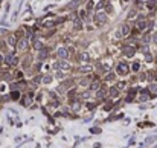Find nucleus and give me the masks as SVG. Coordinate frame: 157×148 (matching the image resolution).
I'll return each instance as SVG.
<instances>
[{"label": "nucleus", "instance_id": "obj_18", "mask_svg": "<svg viewBox=\"0 0 157 148\" xmlns=\"http://www.w3.org/2000/svg\"><path fill=\"white\" fill-rule=\"evenodd\" d=\"M139 69H140V64H139V63H133V70L137 72Z\"/></svg>", "mask_w": 157, "mask_h": 148}, {"label": "nucleus", "instance_id": "obj_9", "mask_svg": "<svg viewBox=\"0 0 157 148\" xmlns=\"http://www.w3.org/2000/svg\"><path fill=\"white\" fill-rule=\"evenodd\" d=\"M79 2H81V0H72V2L66 6V8H67V9H72V8H75V6H78Z\"/></svg>", "mask_w": 157, "mask_h": 148}, {"label": "nucleus", "instance_id": "obj_14", "mask_svg": "<svg viewBox=\"0 0 157 148\" xmlns=\"http://www.w3.org/2000/svg\"><path fill=\"white\" fill-rule=\"evenodd\" d=\"M118 93H119L118 89H110V96L111 98H116V96H118Z\"/></svg>", "mask_w": 157, "mask_h": 148}, {"label": "nucleus", "instance_id": "obj_27", "mask_svg": "<svg viewBox=\"0 0 157 148\" xmlns=\"http://www.w3.org/2000/svg\"><path fill=\"white\" fill-rule=\"evenodd\" d=\"M124 87H125L124 83H118V89H124Z\"/></svg>", "mask_w": 157, "mask_h": 148}, {"label": "nucleus", "instance_id": "obj_2", "mask_svg": "<svg viewBox=\"0 0 157 148\" xmlns=\"http://www.w3.org/2000/svg\"><path fill=\"white\" fill-rule=\"evenodd\" d=\"M116 70H118L119 75H127V73H128V66L125 63H119L118 67H116Z\"/></svg>", "mask_w": 157, "mask_h": 148}, {"label": "nucleus", "instance_id": "obj_30", "mask_svg": "<svg viewBox=\"0 0 157 148\" xmlns=\"http://www.w3.org/2000/svg\"><path fill=\"white\" fill-rule=\"evenodd\" d=\"M146 0H137V3H145Z\"/></svg>", "mask_w": 157, "mask_h": 148}, {"label": "nucleus", "instance_id": "obj_12", "mask_svg": "<svg viewBox=\"0 0 157 148\" xmlns=\"http://www.w3.org/2000/svg\"><path fill=\"white\" fill-rule=\"evenodd\" d=\"M146 6H148L149 11H154V9H156V2H154V0H151V2L146 3Z\"/></svg>", "mask_w": 157, "mask_h": 148}, {"label": "nucleus", "instance_id": "obj_3", "mask_svg": "<svg viewBox=\"0 0 157 148\" xmlns=\"http://www.w3.org/2000/svg\"><path fill=\"white\" fill-rule=\"evenodd\" d=\"M6 64H9V66H15L18 63V58L15 55H12V53H9V55H6Z\"/></svg>", "mask_w": 157, "mask_h": 148}, {"label": "nucleus", "instance_id": "obj_5", "mask_svg": "<svg viewBox=\"0 0 157 148\" xmlns=\"http://www.w3.org/2000/svg\"><path fill=\"white\" fill-rule=\"evenodd\" d=\"M124 53H125V57L128 58H131L134 53H136V49H134V46H125L124 48Z\"/></svg>", "mask_w": 157, "mask_h": 148}, {"label": "nucleus", "instance_id": "obj_13", "mask_svg": "<svg viewBox=\"0 0 157 148\" xmlns=\"http://www.w3.org/2000/svg\"><path fill=\"white\" fill-rule=\"evenodd\" d=\"M31 96H32V95H28V96H26V98L23 99V104H25V105H29V104H31V101H32V98H31Z\"/></svg>", "mask_w": 157, "mask_h": 148}, {"label": "nucleus", "instance_id": "obj_28", "mask_svg": "<svg viewBox=\"0 0 157 148\" xmlns=\"http://www.w3.org/2000/svg\"><path fill=\"white\" fill-rule=\"evenodd\" d=\"M153 41H154V43L157 44V32H156V34H154V35H153Z\"/></svg>", "mask_w": 157, "mask_h": 148}, {"label": "nucleus", "instance_id": "obj_19", "mask_svg": "<svg viewBox=\"0 0 157 148\" xmlns=\"http://www.w3.org/2000/svg\"><path fill=\"white\" fill-rule=\"evenodd\" d=\"M8 43H9L11 46H14V44H15V38H14V37H9V38H8Z\"/></svg>", "mask_w": 157, "mask_h": 148}, {"label": "nucleus", "instance_id": "obj_31", "mask_svg": "<svg viewBox=\"0 0 157 148\" xmlns=\"http://www.w3.org/2000/svg\"><path fill=\"white\" fill-rule=\"evenodd\" d=\"M154 79H156V81H157V72L154 73Z\"/></svg>", "mask_w": 157, "mask_h": 148}, {"label": "nucleus", "instance_id": "obj_8", "mask_svg": "<svg viewBox=\"0 0 157 148\" xmlns=\"http://www.w3.org/2000/svg\"><path fill=\"white\" fill-rule=\"evenodd\" d=\"M26 46H28V38H22V40L18 41V49L25 51V49H26Z\"/></svg>", "mask_w": 157, "mask_h": 148}, {"label": "nucleus", "instance_id": "obj_32", "mask_svg": "<svg viewBox=\"0 0 157 148\" xmlns=\"http://www.w3.org/2000/svg\"><path fill=\"white\" fill-rule=\"evenodd\" d=\"M2 60H3V58H2V55H0V63H2Z\"/></svg>", "mask_w": 157, "mask_h": 148}, {"label": "nucleus", "instance_id": "obj_29", "mask_svg": "<svg viewBox=\"0 0 157 148\" xmlns=\"http://www.w3.org/2000/svg\"><path fill=\"white\" fill-rule=\"evenodd\" d=\"M93 8V2H88V5H87V9H92Z\"/></svg>", "mask_w": 157, "mask_h": 148}, {"label": "nucleus", "instance_id": "obj_6", "mask_svg": "<svg viewBox=\"0 0 157 148\" xmlns=\"http://www.w3.org/2000/svg\"><path fill=\"white\" fill-rule=\"evenodd\" d=\"M128 34H130V26L128 25H122L121 26V31L118 32V37H122V35H128Z\"/></svg>", "mask_w": 157, "mask_h": 148}, {"label": "nucleus", "instance_id": "obj_24", "mask_svg": "<svg viewBox=\"0 0 157 148\" xmlns=\"http://www.w3.org/2000/svg\"><path fill=\"white\" fill-rule=\"evenodd\" d=\"M18 95H20L18 92H12V95H11V96H12V99H18Z\"/></svg>", "mask_w": 157, "mask_h": 148}, {"label": "nucleus", "instance_id": "obj_16", "mask_svg": "<svg viewBox=\"0 0 157 148\" xmlns=\"http://www.w3.org/2000/svg\"><path fill=\"white\" fill-rule=\"evenodd\" d=\"M83 73H87V72H90V66H84V67H81L79 69Z\"/></svg>", "mask_w": 157, "mask_h": 148}, {"label": "nucleus", "instance_id": "obj_11", "mask_svg": "<svg viewBox=\"0 0 157 148\" xmlns=\"http://www.w3.org/2000/svg\"><path fill=\"white\" fill-rule=\"evenodd\" d=\"M47 57V51L46 49H41V52L38 53V60H44Z\"/></svg>", "mask_w": 157, "mask_h": 148}, {"label": "nucleus", "instance_id": "obj_4", "mask_svg": "<svg viewBox=\"0 0 157 148\" xmlns=\"http://www.w3.org/2000/svg\"><path fill=\"white\" fill-rule=\"evenodd\" d=\"M136 28H137L139 31H145L148 28V22H145L143 20V17H139V22L136 23Z\"/></svg>", "mask_w": 157, "mask_h": 148}, {"label": "nucleus", "instance_id": "obj_25", "mask_svg": "<svg viewBox=\"0 0 157 148\" xmlns=\"http://www.w3.org/2000/svg\"><path fill=\"white\" fill-rule=\"evenodd\" d=\"M50 79H52V76H49V75H47V76H44V78H43V81H44V83H49Z\"/></svg>", "mask_w": 157, "mask_h": 148}, {"label": "nucleus", "instance_id": "obj_21", "mask_svg": "<svg viewBox=\"0 0 157 148\" xmlns=\"http://www.w3.org/2000/svg\"><path fill=\"white\" fill-rule=\"evenodd\" d=\"M149 90H151V92H157V84H151V86H149Z\"/></svg>", "mask_w": 157, "mask_h": 148}, {"label": "nucleus", "instance_id": "obj_17", "mask_svg": "<svg viewBox=\"0 0 157 148\" xmlns=\"http://www.w3.org/2000/svg\"><path fill=\"white\" fill-rule=\"evenodd\" d=\"M34 48H35V49H41V41L35 40V43H34Z\"/></svg>", "mask_w": 157, "mask_h": 148}, {"label": "nucleus", "instance_id": "obj_20", "mask_svg": "<svg viewBox=\"0 0 157 148\" xmlns=\"http://www.w3.org/2000/svg\"><path fill=\"white\" fill-rule=\"evenodd\" d=\"M88 83H90V78H86V79H83V81H81V86H87Z\"/></svg>", "mask_w": 157, "mask_h": 148}, {"label": "nucleus", "instance_id": "obj_22", "mask_svg": "<svg viewBox=\"0 0 157 148\" xmlns=\"http://www.w3.org/2000/svg\"><path fill=\"white\" fill-rule=\"evenodd\" d=\"M98 87H99V83H96V81H95V83L92 84V90H96Z\"/></svg>", "mask_w": 157, "mask_h": 148}, {"label": "nucleus", "instance_id": "obj_26", "mask_svg": "<svg viewBox=\"0 0 157 148\" xmlns=\"http://www.w3.org/2000/svg\"><path fill=\"white\" fill-rule=\"evenodd\" d=\"M114 78V75H113V73H108V75L105 76V79H108V81H110V79H113Z\"/></svg>", "mask_w": 157, "mask_h": 148}, {"label": "nucleus", "instance_id": "obj_1", "mask_svg": "<svg viewBox=\"0 0 157 148\" xmlns=\"http://www.w3.org/2000/svg\"><path fill=\"white\" fill-rule=\"evenodd\" d=\"M95 20H96L98 25H104V23H107V15H105V12H98V14L95 15Z\"/></svg>", "mask_w": 157, "mask_h": 148}, {"label": "nucleus", "instance_id": "obj_7", "mask_svg": "<svg viewBox=\"0 0 157 148\" xmlns=\"http://www.w3.org/2000/svg\"><path fill=\"white\" fill-rule=\"evenodd\" d=\"M58 57H60L61 60H66L67 57H69V52H67V49H66V48H60V49H58Z\"/></svg>", "mask_w": 157, "mask_h": 148}, {"label": "nucleus", "instance_id": "obj_15", "mask_svg": "<svg viewBox=\"0 0 157 148\" xmlns=\"http://www.w3.org/2000/svg\"><path fill=\"white\" fill-rule=\"evenodd\" d=\"M57 67H61V69H67V63H64V61H60V63H57Z\"/></svg>", "mask_w": 157, "mask_h": 148}, {"label": "nucleus", "instance_id": "obj_23", "mask_svg": "<svg viewBox=\"0 0 157 148\" xmlns=\"http://www.w3.org/2000/svg\"><path fill=\"white\" fill-rule=\"evenodd\" d=\"M104 95H105V90H99L98 92V98H104Z\"/></svg>", "mask_w": 157, "mask_h": 148}, {"label": "nucleus", "instance_id": "obj_10", "mask_svg": "<svg viewBox=\"0 0 157 148\" xmlns=\"http://www.w3.org/2000/svg\"><path fill=\"white\" fill-rule=\"evenodd\" d=\"M73 26H75V29H81V20L78 17L73 20Z\"/></svg>", "mask_w": 157, "mask_h": 148}]
</instances>
